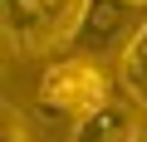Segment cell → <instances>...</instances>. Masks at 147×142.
<instances>
[{
  "label": "cell",
  "instance_id": "obj_1",
  "mask_svg": "<svg viewBox=\"0 0 147 142\" xmlns=\"http://www.w3.org/2000/svg\"><path fill=\"white\" fill-rule=\"evenodd\" d=\"M113 88L118 83L108 79V69L98 59L69 54V59H59V64L44 69V79H39V113H49V118H59V122L74 127L79 118H88Z\"/></svg>",
  "mask_w": 147,
  "mask_h": 142
},
{
  "label": "cell",
  "instance_id": "obj_2",
  "mask_svg": "<svg viewBox=\"0 0 147 142\" xmlns=\"http://www.w3.org/2000/svg\"><path fill=\"white\" fill-rule=\"evenodd\" d=\"M88 0H5V39L15 54L69 49Z\"/></svg>",
  "mask_w": 147,
  "mask_h": 142
},
{
  "label": "cell",
  "instance_id": "obj_3",
  "mask_svg": "<svg viewBox=\"0 0 147 142\" xmlns=\"http://www.w3.org/2000/svg\"><path fill=\"white\" fill-rule=\"evenodd\" d=\"M147 30V5L142 0H88L84 20L69 39V54H84V59H123L127 44Z\"/></svg>",
  "mask_w": 147,
  "mask_h": 142
},
{
  "label": "cell",
  "instance_id": "obj_4",
  "mask_svg": "<svg viewBox=\"0 0 147 142\" xmlns=\"http://www.w3.org/2000/svg\"><path fill=\"white\" fill-rule=\"evenodd\" d=\"M69 142H147V103L127 88H113L88 118L69 127Z\"/></svg>",
  "mask_w": 147,
  "mask_h": 142
},
{
  "label": "cell",
  "instance_id": "obj_5",
  "mask_svg": "<svg viewBox=\"0 0 147 142\" xmlns=\"http://www.w3.org/2000/svg\"><path fill=\"white\" fill-rule=\"evenodd\" d=\"M118 79H123V88L137 98V103H147V30L127 44V54L118 59Z\"/></svg>",
  "mask_w": 147,
  "mask_h": 142
},
{
  "label": "cell",
  "instance_id": "obj_6",
  "mask_svg": "<svg viewBox=\"0 0 147 142\" xmlns=\"http://www.w3.org/2000/svg\"><path fill=\"white\" fill-rule=\"evenodd\" d=\"M5 142H34V122L15 103H5Z\"/></svg>",
  "mask_w": 147,
  "mask_h": 142
},
{
  "label": "cell",
  "instance_id": "obj_7",
  "mask_svg": "<svg viewBox=\"0 0 147 142\" xmlns=\"http://www.w3.org/2000/svg\"><path fill=\"white\" fill-rule=\"evenodd\" d=\"M142 5H147V0H142Z\"/></svg>",
  "mask_w": 147,
  "mask_h": 142
}]
</instances>
